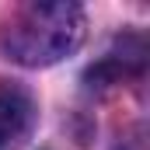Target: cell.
<instances>
[{"label":"cell","instance_id":"cell-1","mask_svg":"<svg viewBox=\"0 0 150 150\" xmlns=\"http://www.w3.org/2000/svg\"><path fill=\"white\" fill-rule=\"evenodd\" d=\"M87 35V18L70 0H28L0 18V49L21 67H52L74 56Z\"/></svg>","mask_w":150,"mask_h":150},{"label":"cell","instance_id":"cell-2","mask_svg":"<svg viewBox=\"0 0 150 150\" xmlns=\"http://www.w3.org/2000/svg\"><path fill=\"white\" fill-rule=\"evenodd\" d=\"M35 98L18 80H0V150L18 147L35 129Z\"/></svg>","mask_w":150,"mask_h":150}]
</instances>
